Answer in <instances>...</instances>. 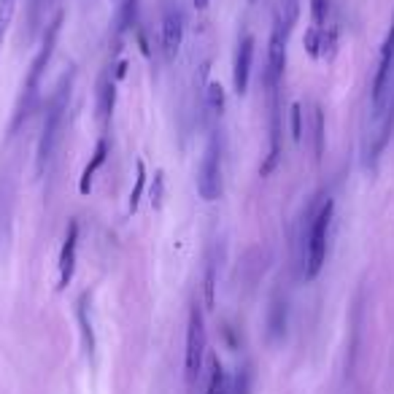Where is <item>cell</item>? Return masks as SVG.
<instances>
[{"mask_svg":"<svg viewBox=\"0 0 394 394\" xmlns=\"http://www.w3.org/2000/svg\"><path fill=\"white\" fill-rule=\"evenodd\" d=\"M70 81L73 76H65L54 98L46 105V114H44V124H41V136H38V152H35V173L44 176L49 162H52L54 152H57V143L63 136V122H65V111H68L70 100Z\"/></svg>","mask_w":394,"mask_h":394,"instance_id":"1","label":"cell"},{"mask_svg":"<svg viewBox=\"0 0 394 394\" xmlns=\"http://www.w3.org/2000/svg\"><path fill=\"white\" fill-rule=\"evenodd\" d=\"M60 27H63V14H57V17L49 22L46 33H44V44H41V49H38V54H35L33 65H30V70H27V79H25V84H22V98H19L11 130H17L19 124L30 117V111H33L35 100H38V92H41L44 70H46V65H49V60H52V54H54V44H57Z\"/></svg>","mask_w":394,"mask_h":394,"instance_id":"2","label":"cell"},{"mask_svg":"<svg viewBox=\"0 0 394 394\" xmlns=\"http://www.w3.org/2000/svg\"><path fill=\"white\" fill-rule=\"evenodd\" d=\"M332 211H335V203L327 200L308 222V232H306V240H303V278L306 281H313L316 275L322 273V268H324L327 235H329Z\"/></svg>","mask_w":394,"mask_h":394,"instance_id":"3","label":"cell"},{"mask_svg":"<svg viewBox=\"0 0 394 394\" xmlns=\"http://www.w3.org/2000/svg\"><path fill=\"white\" fill-rule=\"evenodd\" d=\"M208 335H206V316L197 303L189 306L187 319V381L195 383L203 373V362H206Z\"/></svg>","mask_w":394,"mask_h":394,"instance_id":"4","label":"cell"},{"mask_svg":"<svg viewBox=\"0 0 394 394\" xmlns=\"http://www.w3.org/2000/svg\"><path fill=\"white\" fill-rule=\"evenodd\" d=\"M197 192L206 203H214L222 197V138L211 136L206 146V155L197 168Z\"/></svg>","mask_w":394,"mask_h":394,"instance_id":"5","label":"cell"},{"mask_svg":"<svg viewBox=\"0 0 394 394\" xmlns=\"http://www.w3.org/2000/svg\"><path fill=\"white\" fill-rule=\"evenodd\" d=\"M287 41H289V27L281 22V17H275L273 33H270V46H268V89H278L284 70H287Z\"/></svg>","mask_w":394,"mask_h":394,"instance_id":"6","label":"cell"},{"mask_svg":"<svg viewBox=\"0 0 394 394\" xmlns=\"http://www.w3.org/2000/svg\"><path fill=\"white\" fill-rule=\"evenodd\" d=\"M76 251H79V222L73 219L65 230L63 249H60V262H57V291L68 289L76 273Z\"/></svg>","mask_w":394,"mask_h":394,"instance_id":"7","label":"cell"},{"mask_svg":"<svg viewBox=\"0 0 394 394\" xmlns=\"http://www.w3.org/2000/svg\"><path fill=\"white\" fill-rule=\"evenodd\" d=\"M392 70H394V17L392 25H389V33H386V41L381 46V57H378V70L376 79H373V105L383 103V95L389 89V81H392Z\"/></svg>","mask_w":394,"mask_h":394,"instance_id":"8","label":"cell"},{"mask_svg":"<svg viewBox=\"0 0 394 394\" xmlns=\"http://www.w3.org/2000/svg\"><path fill=\"white\" fill-rule=\"evenodd\" d=\"M251 63H254V35L243 33L235 49V65H232V84L238 95L249 92V79H251Z\"/></svg>","mask_w":394,"mask_h":394,"instance_id":"9","label":"cell"},{"mask_svg":"<svg viewBox=\"0 0 394 394\" xmlns=\"http://www.w3.org/2000/svg\"><path fill=\"white\" fill-rule=\"evenodd\" d=\"M270 92V149H268V159L262 162L259 173L262 176H270L281 159V133H284V124H281V103H278V89H268Z\"/></svg>","mask_w":394,"mask_h":394,"instance_id":"10","label":"cell"},{"mask_svg":"<svg viewBox=\"0 0 394 394\" xmlns=\"http://www.w3.org/2000/svg\"><path fill=\"white\" fill-rule=\"evenodd\" d=\"M181 41H184V14L178 8H171L162 17V52L168 60H173L178 54Z\"/></svg>","mask_w":394,"mask_h":394,"instance_id":"11","label":"cell"},{"mask_svg":"<svg viewBox=\"0 0 394 394\" xmlns=\"http://www.w3.org/2000/svg\"><path fill=\"white\" fill-rule=\"evenodd\" d=\"M114 105H117V79L108 70L103 79H100V86H98V119L103 124V130L111 124Z\"/></svg>","mask_w":394,"mask_h":394,"instance_id":"12","label":"cell"},{"mask_svg":"<svg viewBox=\"0 0 394 394\" xmlns=\"http://www.w3.org/2000/svg\"><path fill=\"white\" fill-rule=\"evenodd\" d=\"M105 157H108V138H100L98 140V146H95V152L89 157V162L84 165V171H81V178H79V192L81 195H89V189H92V181H95V176L98 171L103 168Z\"/></svg>","mask_w":394,"mask_h":394,"instance_id":"13","label":"cell"},{"mask_svg":"<svg viewBox=\"0 0 394 394\" xmlns=\"http://www.w3.org/2000/svg\"><path fill=\"white\" fill-rule=\"evenodd\" d=\"M89 291H84L79 297V308H76V316H79V327H81V343H84V351L86 357H95V329H92V313H89Z\"/></svg>","mask_w":394,"mask_h":394,"instance_id":"14","label":"cell"},{"mask_svg":"<svg viewBox=\"0 0 394 394\" xmlns=\"http://www.w3.org/2000/svg\"><path fill=\"white\" fill-rule=\"evenodd\" d=\"M310 140H313V159L319 162L324 157L327 146V119L324 108L319 103H313V108H310Z\"/></svg>","mask_w":394,"mask_h":394,"instance_id":"15","label":"cell"},{"mask_svg":"<svg viewBox=\"0 0 394 394\" xmlns=\"http://www.w3.org/2000/svg\"><path fill=\"white\" fill-rule=\"evenodd\" d=\"M230 389V378L219 357H211V373H208V383L203 394H227Z\"/></svg>","mask_w":394,"mask_h":394,"instance_id":"16","label":"cell"},{"mask_svg":"<svg viewBox=\"0 0 394 394\" xmlns=\"http://www.w3.org/2000/svg\"><path fill=\"white\" fill-rule=\"evenodd\" d=\"M392 136H394V92H392V98H389V108H386V117H383V124H381L376 146H373V162L383 155V149H386V143L392 140Z\"/></svg>","mask_w":394,"mask_h":394,"instance_id":"17","label":"cell"},{"mask_svg":"<svg viewBox=\"0 0 394 394\" xmlns=\"http://www.w3.org/2000/svg\"><path fill=\"white\" fill-rule=\"evenodd\" d=\"M268 327H270V338L278 341L287 332V300H273L270 306V316H268Z\"/></svg>","mask_w":394,"mask_h":394,"instance_id":"18","label":"cell"},{"mask_svg":"<svg viewBox=\"0 0 394 394\" xmlns=\"http://www.w3.org/2000/svg\"><path fill=\"white\" fill-rule=\"evenodd\" d=\"M251 386H254V370H251V365H243L238 367L235 378L230 381L227 394H251Z\"/></svg>","mask_w":394,"mask_h":394,"instance_id":"19","label":"cell"},{"mask_svg":"<svg viewBox=\"0 0 394 394\" xmlns=\"http://www.w3.org/2000/svg\"><path fill=\"white\" fill-rule=\"evenodd\" d=\"M143 192H146V162L143 159H136V187L130 192V214H136L138 206H140V197H143Z\"/></svg>","mask_w":394,"mask_h":394,"instance_id":"20","label":"cell"},{"mask_svg":"<svg viewBox=\"0 0 394 394\" xmlns=\"http://www.w3.org/2000/svg\"><path fill=\"white\" fill-rule=\"evenodd\" d=\"M138 27V0H124L119 8V30H136Z\"/></svg>","mask_w":394,"mask_h":394,"instance_id":"21","label":"cell"},{"mask_svg":"<svg viewBox=\"0 0 394 394\" xmlns=\"http://www.w3.org/2000/svg\"><path fill=\"white\" fill-rule=\"evenodd\" d=\"M310 22L313 27H329V0H310Z\"/></svg>","mask_w":394,"mask_h":394,"instance_id":"22","label":"cell"},{"mask_svg":"<svg viewBox=\"0 0 394 394\" xmlns=\"http://www.w3.org/2000/svg\"><path fill=\"white\" fill-rule=\"evenodd\" d=\"M281 22L287 25V27H294V22H297V17H300V0H281Z\"/></svg>","mask_w":394,"mask_h":394,"instance_id":"23","label":"cell"},{"mask_svg":"<svg viewBox=\"0 0 394 394\" xmlns=\"http://www.w3.org/2000/svg\"><path fill=\"white\" fill-rule=\"evenodd\" d=\"M208 105H211V111L214 114H219L222 117V111H224V89L216 81H211L208 84Z\"/></svg>","mask_w":394,"mask_h":394,"instance_id":"24","label":"cell"},{"mask_svg":"<svg viewBox=\"0 0 394 394\" xmlns=\"http://www.w3.org/2000/svg\"><path fill=\"white\" fill-rule=\"evenodd\" d=\"M291 138L300 143L303 140V105L300 103H291Z\"/></svg>","mask_w":394,"mask_h":394,"instance_id":"25","label":"cell"},{"mask_svg":"<svg viewBox=\"0 0 394 394\" xmlns=\"http://www.w3.org/2000/svg\"><path fill=\"white\" fill-rule=\"evenodd\" d=\"M162 189H165V178H162V173H155V187H152V192H149L152 206L155 208L162 206Z\"/></svg>","mask_w":394,"mask_h":394,"instance_id":"26","label":"cell"},{"mask_svg":"<svg viewBox=\"0 0 394 394\" xmlns=\"http://www.w3.org/2000/svg\"><path fill=\"white\" fill-rule=\"evenodd\" d=\"M192 3H195V8H200V11H203V8H208V3H211V0H192Z\"/></svg>","mask_w":394,"mask_h":394,"instance_id":"27","label":"cell"},{"mask_svg":"<svg viewBox=\"0 0 394 394\" xmlns=\"http://www.w3.org/2000/svg\"><path fill=\"white\" fill-rule=\"evenodd\" d=\"M38 3H41V0H33V6H38Z\"/></svg>","mask_w":394,"mask_h":394,"instance_id":"28","label":"cell"},{"mask_svg":"<svg viewBox=\"0 0 394 394\" xmlns=\"http://www.w3.org/2000/svg\"><path fill=\"white\" fill-rule=\"evenodd\" d=\"M251 3H257V0H251Z\"/></svg>","mask_w":394,"mask_h":394,"instance_id":"29","label":"cell"}]
</instances>
